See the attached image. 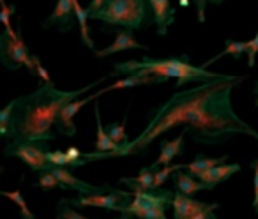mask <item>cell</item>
Instances as JSON below:
<instances>
[{"label":"cell","instance_id":"obj_9","mask_svg":"<svg viewBox=\"0 0 258 219\" xmlns=\"http://www.w3.org/2000/svg\"><path fill=\"white\" fill-rule=\"evenodd\" d=\"M103 89L101 90H97V92H94V94H90V96H87L85 99H76V101H73V103H68L64 108H62V112H60V115H58V120H57V131L60 134H64V136H75L76 134V127H75V124H73V119H75V115L76 113L82 110L83 106H85L87 103H90V101H94V99H97L99 96H103Z\"/></svg>","mask_w":258,"mask_h":219},{"label":"cell","instance_id":"obj_10","mask_svg":"<svg viewBox=\"0 0 258 219\" xmlns=\"http://www.w3.org/2000/svg\"><path fill=\"white\" fill-rule=\"evenodd\" d=\"M172 207H173V217L175 219H193L200 212L219 208V203H204V201H198L191 196H186L180 191H175V198H173Z\"/></svg>","mask_w":258,"mask_h":219},{"label":"cell","instance_id":"obj_11","mask_svg":"<svg viewBox=\"0 0 258 219\" xmlns=\"http://www.w3.org/2000/svg\"><path fill=\"white\" fill-rule=\"evenodd\" d=\"M53 175L58 179L60 186L64 189H76L80 191V194H104L106 191H110V186H94V184L83 182L78 177H75L68 168H60V166H53L51 168Z\"/></svg>","mask_w":258,"mask_h":219},{"label":"cell","instance_id":"obj_36","mask_svg":"<svg viewBox=\"0 0 258 219\" xmlns=\"http://www.w3.org/2000/svg\"><path fill=\"white\" fill-rule=\"evenodd\" d=\"M193 219H218L214 215V210H207V212H200L198 215H195Z\"/></svg>","mask_w":258,"mask_h":219},{"label":"cell","instance_id":"obj_24","mask_svg":"<svg viewBox=\"0 0 258 219\" xmlns=\"http://www.w3.org/2000/svg\"><path fill=\"white\" fill-rule=\"evenodd\" d=\"M127 112H129V108H127ZM127 112H125L124 115V120H122L120 124H110V126L106 127V133L108 136L111 138V141H113L117 147H122V145L129 143L127 140V133H125V122H127Z\"/></svg>","mask_w":258,"mask_h":219},{"label":"cell","instance_id":"obj_2","mask_svg":"<svg viewBox=\"0 0 258 219\" xmlns=\"http://www.w3.org/2000/svg\"><path fill=\"white\" fill-rule=\"evenodd\" d=\"M244 80V76L223 75L214 80L211 89L191 110L186 122V131L193 134L198 143L216 145L230 140L233 134H247L258 140V133L247 126L232 106V90Z\"/></svg>","mask_w":258,"mask_h":219},{"label":"cell","instance_id":"obj_7","mask_svg":"<svg viewBox=\"0 0 258 219\" xmlns=\"http://www.w3.org/2000/svg\"><path fill=\"white\" fill-rule=\"evenodd\" d=\"M48 149L46 141L44 143H9L8 147L4 149L6 156H15V158L22 159L30 170L34 172H46V170H51L53 165L48 163Z\"/></svg>","mask_w":258,"mask_h":219},{"label":"cell","instance_id":"obj_29","mask_svg":"<svg viewBox=\"0 0 258 219\" xmlns=\"http://www.w3.org/2000/svg\"><path fill=\"white\" fill-rule=\"evenodd\" d=\"M37 186L44 191H50V189H53V187H62L60 182H58V179L53 175L51 170H46V172L39 173V182H37Z\"/></svg>","mask_w":258,"mask_h":219},{"label":"cell","instance_id":"obj_27","mask_svg":"<svg viewBox=\"0 0 258 219\" xmlns=\"http://www.w3.org/2000/svg\"><path fill=\"white\" fill-rule=\"evenodd\" d=\"M0 194H2V196H6L8 200L15 201V203L18 205L20 210H22V217L23 219H36V215L29 210V207H27V203H25V198L22 196V193H20V191H2Z\"/></svg>","mask_w":258,"mask_h":219},{"label":"cell","instance_id":"obj_5","mask_svg":"<svg viewBox=\"0 0 258 219\" xmlns=\"http://www.w3.org/2000/svg\"><path fill=\"white\" fill-rule=\"evenodd\" d=\"M175 193L170 189H156L149 193H133V200L125 207V215L137 219H166L165 208L173 203Z\"/></svg>","mask_w":258,"mask_h":219},{"label":"cell","instance_id":"obj_33","mask_svg":"<svg viewBox=\"0 0 258 219\" xmlns=\"http://www.w3.org/2000/svg\"><path fill=\"white\" fill-rule=\"evenodd\" d=\"M34 64H36V75L43 80V83H53L50 78V75H48V71L43 67V64H41V60L36 57V55H34Z\"/></svg>","mask_w":258,"mask_h":219},{"label":"cell","instance_id":"obj_18","mask_svg":"<svg viewBox=\"0 0 258 219\" xmlns=\"http://www.w3.org/2000/svg\"><path fill=\"white\" fill-rule=\"evenodd\" d=\"M163 82H166V80L165 78H159V76L135 72V75H129V76H125V78L118 80V82L111 83V85L104 87L103 92H110V90H118V89H131V87L147 85V83H163Z\"/></svg>","mask_w":258,"mask_h":219},{"label":"cell","instance_id":"obj_15","mask_svg":"<svg viewBox=\"0 0 258 219\" xmlns=\"http://www.w3.org/2000/svg\"><path fill=\"white\" fill-rule=\"evenodd\" d=\"M184 136H186V129L180 131V134L175 138V140L163 141V143H161V152H159V158L151 165V168L154 170V172L161 168V166H163V168H165V166H170L177 156L182 154V151H184Z\"/></svg>","mask_w":258,"mask_h":219},{"label":"cell","instance_id":"obj_13","mask_svg":"<svg viewBox=\"0 0 258 219\" xmlns=\"http://www.w3.org/2000/svg\"><path fill=\"white\" fill-rule=\"evenodd\" d=\"M115 34H117V37H115L113 44H110V46L103 48V50L96 51V55L99 58H104L108 57V55H113V53H118V51H125V50H144L145 46H142L140 43H138L137 39H135L133 36V30L129 29H117L115 30Z\"/></svg>","mask_w":258,"mask_h":219},{"label":"cell","instance_id":"obj_31","mask_svg":"<svg viewBox=\"0 0 258 219\" xmlns=\"http://www.w3.org/2000/svg\"><path fill=\"white\" fill-rule=\"evenodd\" d=\"M58 217L60 219H89L85 215L78 214L76 210H73V207L68 203V200H62L58 203Z\"/></svg>","mask_w":258,"mask_h":219},{"label":"cell","instance_id":"obj_20","mask_svg":"<svg viewBox=\"0 0 258 219\" xmlns=\"http://www.w3.org/2000/svg\"><path fill=\"white\" fill-rule=\"evenodd\" d=\"M226 159H228V156H221V158H205L204 154H198L193 163L184 165V170H187L191 175L197 177L198 173L205 172V170H211V168H214V166L225 165Z\"/></svg>","mask_w":258,"mask_h":219},{"label":"cell","instance_id":"obj_32","mask_svg":"<svg viewBox=\"0 0 258 219\" xmlns=\"http://www.w3.org/2000/svg\"><path fill=\"white\" fill-rule=\"evenodd\" d=\"M256 53H258V32L253 39L247 41V65L254 67V62H256Z\"/></svg>","mask_w":258,"mask_h":219},{"label":"cell","instance_id":"obj_19","mask_svg":"<svg viewBox=\"0 0 258 219\" xmlns=\"http://www.w3.org/2000/svg\"><path fill=\"white\" fill-rule=\"evenodd\" d=\"M172 177H173V182H175L177 191H180V193L186 194V196H193V194L198 193V191L209 189L204 182H200V180H198L195 175H191V173L175 172Z\"/></svg>","mask_w":258,"mask_h":219},{"label":"cell","instance_id":"obj_26","mask_svg":"<svg viewBox=\"0 0 258 219\" xmlns=\"http://www.w3.org/2000/svg\"><path fill=\"white\" fill-rule=\"evenodd\" d=\"M48 163L60 168H76V163L68 156L66 151H50L48 152Z\"/></svg>","mask_w":258,"mask_h":219},{"label":"cell","instance_id":"obj_25","mask_svg":"<svg viewBox=\"0 0 258 219\" xmlns=\"http://www.w3.org/2000/svg\"><path fill=\"white\" fill-rule=\"evenodd\" d=\"M16 8L15 6H9L6 4V0H0V22L4 25V32L8 34L11 39H18V34L13 30V25H11V16L15 15Z\"/></svg>","mask_w":258,"mask_h":219},{"label":"cell","instance_id":"obj_23","mask_svg":"<svg viewBox=\"0 0 258 219\" xmlns=\"http://www.w3.org/2000/svg\"><path fill=\"white\" fill-rule=\"evenodd\" d=\"M242 53H247V41H226L225 43V50L221 51V53H218L216 57H212L211 60H207L204 65H200V67H207L209 64H214L216 60H219V58L223 57V55H232V57H235V58H240V55Z\"/></svg>","mask_w":258,"mask_h":219},{"label":"cell","instance_id":"obj_21","mask_svg":"<svg viewBox=\"0 0 258 219\" xmlns=\"http://www.w3.org/2000/svg\"><path fill=\"white\" fill-rule=\"evenodd\" d=\"M94 115H96L97 122V138H96V152H117L120 147L111 141V138L108 136L106 129H103V124H101V115H99V104L96 103L94 106Z\"/></svg>","mask_w":258,"mask_h":219},{"label":"cell","instance_id":"obj_22","mask_svg":"<svg viewBox=\"0 0 258 219\" xmlns=\"http://www.w3.org/2000/svg\"><path fill=\"white\" fill-rule=\"evenodd\" d=\"M75 20L78 22L80 25V34H82V43L85 44L89 50H94V41L92 37H90V30H89V25H87V22L90 20L89 16V11L87 9H83L82 6H80L78 0H75Z\"/></svg>","mask_w":258,"mask_h":219},{"label":"cell","instance_id":"obj_35","mask_svg":"<svg viewBox=\"0 0 258 219\" xmlns=\"http://www.w3.org/2000/svg\"><path fill=\"white\" fill-rule=\"evenodd\" d=\"M106 2V0H90L89 8H87V11H89V16H94L97 11H99L101 8H103V4Z\"/></svg>","mask_w":258,"mask_h":219},{"label":"cell","instance_id":"obj_14","mask_svg":"<svg viewBox=\"0 0 258 219\" xmlns=\"http://www.w3.org/2000/svg\"><path fill=\"white\" fill-rule=\"evenodd\" d=\"M152 13H154V23L159 36H166L168 27L175 22V9L172 8V0H149Z\"/></svg>","mask_w":258,"mask_h":219},{"label":"cell","instance_id":"obj_37","mask_svg":"<svg viewBox=\"0 0 258 219\" xmlns=\"http://www.w3.org/2000/svg\"><path fill=\"white\" fill-rule=\"evenodd\" d=\"M207 2H211V4H214V6H219V4H223L225 0H207Z\"/></svg>","mask_w":258,"mask_h":219},{"label":"cell","instance_id":"obj_12","mask_svg":"<svg viewBox=\"0 0 258 219\" xmlns=\"http://www.w3.org/2000/svg\"><path fill=\"white\" fill-rule=\"evenodd\" d=\"M73 20H75V0H57L53 13L44 20L43 27L48 29L51 25H57L62 32H68L73 27Z\"/></svg>","mask_w":258,"mask_h":219},{"label":"cell","instance_id":"obj_6","mask_svg":"<svg viewBox=\"0 0 258 219\" xmlns=\"http://www.w3.org/2000/svg\"><path fill=\"white\" fill-rule=\"evenodd\" d=\"M0 60L9 71H16L18 67L25 65L30 75H36V64H34V55L29 53L22 37L11 39L6 32L0 34Z\"/></svg>","mask_w":258,"mask_h":219},{"label":"cell","instance_id":"obj_39","mask_svg":"<svg viewBox=\"0 0 258 219\" xmlns=\"http://www.w3.org/2000/svg\"><path fill=\"white\" fill-rule=\"evenodd\" d=\"M187 2H189V0H180V6H187Z\"/></svg>","mask_w":258,"mask_h":219},{"label":"cell","instance_id":"obj_8","mask_svg":"<svg viewBox=\"0 0 258 219\" xmlns=\"http://www.w3.org/2000/svg\"><path fill=\"white\" fill-rule=\"evenodd\" d=\"M71 207H101L106 210H117L124 214L125 207L131 203V194L127 191L111 189L104 194H80L75 200H68Z\"/></svg>","mask_w":258,"mask_h":219},{"label":"cell","instance_id":"obj_1","mask_svg":"<svg viewBox=\"0 0 258 219\" xmlns=\"http://www.w3.org/2000/svg\"><path fill=\"white\" fill-rule=\"evenodd\" d=\"M104 78L76 90H60L55 83H41L32 94L13 99L11 122L8 138L13 143H44L55 140L53 129L58 115L68 103L78 99L89 89L99 85Z\"/></svg>","mask_w":258,"mask_h":219},{"label":"cell","instance_id":"obj_3","mask_svg":"<svg viewBox=\"0 0 258 219\" xmlns=\"http://www.w3.org/2000/svg\"><path fill=\"white\" fill-rule=\"evenodd\" d=\"M115 75H135V72H142V75H152L159 76V78H177V87H182L186 83L197 82L209 83L219 80L223 75L219 72H209L204 67H197L189 62V57H180V58H142V60H129L122 62V64L113 65Z\"/></svg>","mask_w":258,"mask_h":219},{"label":"cell","instance_id":"obj_30","mask_svg":"<svg viewBox=\"0 0 258 219\" xmlns=\"http://www.w3.org/2000/svg\"><path fill=\"white\" fill-rule=\"evenodd\" d=\"M13 108H15V103H9L8 106L0 112V134L4 138H8V131H9V122H11V115H13Z\"/></svg>","mask_w":258,"mask_h":219},{"label":"cell","instance_id":"obj_34","mask_svg":"<svg viewBox=\"0 0 258 219\" xmlns=\"http://www.w3.org/2000/svg\"><path fill=\"white\" fill-rule=\"evenodd\" d=\"M205 6H207V0H197V18L200 23L205 22Z\"/></svg>","mask_w":258,"mask_h":219},{"label":"cell","instance_id":"obj_16","mask_svg":"<svg viewBox=\"0 0 258 219\" xmlns=\"http://www.w3.org/2000/svg\"><path fill=\"white\" fill-rule=\"evenodd\" d=\"M239 170H240V165H237V163H232V165H219L211 170H205V172L198 173L197 179L200 180V182H204L209 189H214L218 184L228 180L230 177L239 172Z\"/></svg>","mask_w":258,"mask_h":219},{"label":"cell","instance_id":"obj_4","mask_svg":"<svg viewBox=\"0 0 258 219\" xmlns=\"http://www.w3.org/2000/svg\"><path fill=\"white\" fill-rule=\"evenodd\" d=\"M90 20L120 29L138 30L154 23V13L149 0H106Z\"/></svg>","mask_w":258,"mask_h":219},{"label":"cell","instance_id":"obj_28","mask_svg":"<svg viewBox=\"0 0 258 219\" xmlns=\"http://www.w3.org/2000/svg\"><path fill=\"white\" fill-rule=\"evenodd\" d=\"M179 170H184V165H180V163H179V165H170V166H165V168L156 170V173H154V191L159 189V187L166 182V179H168L170 175H173L175 172H179Z\"/></svg>","mask_w":258,"mask_h":219},{"label":"cell","instance_id":"obj_38","mask_svg":"<svg viewBox=\"0 0 258 219\" xmlns=\"http://www.w3.org/2000/svg\"><path fill=\"white\" fill-rule=\"evenodd\" d=\"M253 207H254V210L258 212V200H254V201H253Z\"/></svg>","mask_w":258,"mask_h":219},{"label":"cell","instance_id":"obj_40","mask_svg":"<svg viewBox=\"0 0 258 219\" xmlns=\"http://www.w3.org/2000/svg\"><path fill=\"white\" fill-rule=\"evenodd\" d=\"M254 92H256V106H258V83H256V90H254Z\"/></svg>","mask_w":258,"mask_h":219},{"label":"cell","instance_id":"obj_17","mask_svg":"<svg viewBox=\"0 0 258 219\" xmlns=\"http://www.w3.org/2000/svg\"><path fill=\"white\" fill-rule=\"evenodd\" d=\"M154 170L147 166V168H142L137 177L120 179V184H125L133 193H149V191H154Z\"/></svg>","mask_w":258,"mask_h":219},{"label":"cell","instance_id":"obj_41","mask_svg":"<svg viewBox=\"0 0 258 219\" xmlns=\"http://www.w3.org/2000/svg\"><path fill=\"white\" fill-rule=\"evenodd\" d=\"M57 219H60V217H57Z\"/></svg>","mask_w":258,"mask_h":219}]
</instances>
